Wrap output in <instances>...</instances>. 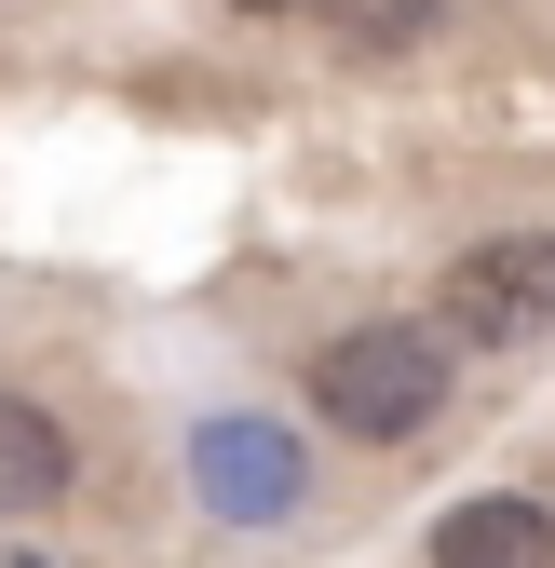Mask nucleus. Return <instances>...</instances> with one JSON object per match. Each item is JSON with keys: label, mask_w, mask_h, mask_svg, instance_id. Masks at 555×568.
I'll use <instances>...</instances> for the list:
<instances>
[{"label": "nucleus", "mask_w": 555, "mask_h": 568, "mask_svg": "<svg viewBox=\"0 0 555 568\" xmlns=\"http://www.w3.org/2000/svg\"><path fill=\"white\" fill-rule=\"evenodd\" d=\"M461 352L434 338V325H406V312H380V325H339L325 352H312V419L325 434H353V447H406V434H434L447 419V379Z\"/></svg>", "instance_id": "f257e3e1"}, {"label": "nucleus", "mask_w": 555, "mask_h": 568, "mask_svg": "<svg viewBox=\"0 0 555 568\" xmlns=\"http://www.w3.org/2000/svg\"><path fill=\"white\" fill-rule=\"evenodd\" d=\"M434 338L447 352H528L555 338V231H488L434 271Z\"/></svg>", "instance_id": "f03ea898"}, {"label": "nucleus", "mask_w": 555, "mask_h": 568, "mask_svg": "<svg viewBox=\"0 0 555 568\" xmlns=\"http://www.w3.org/2000/svg\"><path fill=\"white\" fill-rule=\"evenodd\" d=\"M190 487H203V515H231V528H285L299 515V434H271V419H203L190 434Z\"/></svg>", "instance_id": "7ed1b4c3"}, {"label": "nucleus", "mask_w": 555, "mask_h": 568, "mask_svg": "<svg viewBox=\"0 0 555 568\" xmlns=\"http://www.w3.org/2000/svg\"><path fill=\"white\" fill-rule=\"evenodd\" d=\"M434 568H555V515L528 487H474L434 515Z\"/></svg>", "instance_id": "20e7f679"}, {"label": "nucleus", "mask_w": 555, "mask_h": 568, "mask_svg": "<svg viewBox=\"0 0 555 568\" xmlns=\"http://www.w3.org/2000/svg\"><path fill=\"white\" fill-rule=\"evenodd\" d=\"M68 501V419L0 393V515H54Z\"/></svg>", "instance_id": "39448f33"}, {"label": "nucleus", "mask_w": 555, "mask_h": 568, "mask_svg": "<svg viewBox=\"0 0 555 568\" xmlns=\"http://www.w3.org/2000/svg\"><path fill=\"white\" fill-rule=\"evenodd\" d=\"M339 54H421V28L447 14V0H312Z\"/></svg>", "instance_id": "423d86ee"}, {"label": "nucleus", "mask_w": 555, "mask_h": 568, "mask_svg": "<svg viewBox=\"0 0 555 568\" xmlns=\"http://www.w3.org/2000/svg\"><path fill=\"white\" fill-rule=\"evenodd\" d=\"M231 14H299V0H231Z\"/></svg>", "instance_id": "0eeeda50"}]
</instances>
